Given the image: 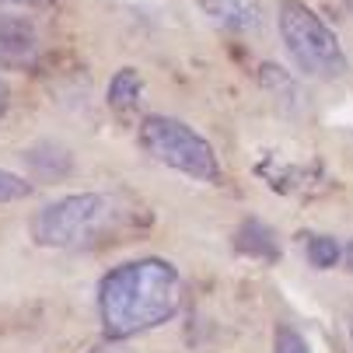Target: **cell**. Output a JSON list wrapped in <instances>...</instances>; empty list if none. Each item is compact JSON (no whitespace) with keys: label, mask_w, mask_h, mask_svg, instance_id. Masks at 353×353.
I'll list each match as a JSON object with an SVG mask.
<instances>
[{"label":"cell","mask_w":353,"mask_h":353,"mask_svg":"<svg viewBox=\"0 0 353 353\" xmlns=\"http://www.w3.org/2000/svg\"><path fill=\"white\" fill-rule=\"evenodd\" d=\"M234 245H238V252H245V256H252V259H266V263H276L280 259V241H276V234L263 224V221H241V228H238V234H234Z\"/></svg>","instance_id":"8"},{"label":"cell","mask_w":353,"mask_h":353,"mask_svg":"<svg viewBox=\"0 0 353 353\" xmlns=\"http://www.w3.org/2000/svg\"><path fill=\"white\" fill-rule=\"evenodd\" d=\"M305 252H308V263H312L315 270H332V266L343 259L339 241H336V238H325V234H312L308 245H305Z\"/></svg>","instance_id":"9"},{"label":"cell","mask_w":353,"mask_h":353,"mask_svg":"<svg viewBox=\"0 0 353 353\" xmlns=\"http://www.w3.org/2000/svg\"><path fill=\"white\" fill-rule=\"evenodd\" d=\"M273 353H312L308 339L301 336L294 325H276L273 332Z\"/></svg>","instance_id":"11"},{"label":"cell","mask_w":353,"mask_h":353,"mask_svg":"<svg viewBox=\"0 0 353 353\" xmlns=\"http://www.w3.org/2000/svg\"><path fill=\"white\" fill-rule=\"evenodd\" d=\"M350 336H353V315H350Z\"/></svg>","instance_id":"15"},{"label":"cell","mask_w":353,"mask_h":353,"mask_svg":"<svg viewBox=\"0 0 353 353\" xmlns=\"http://www.w3.org/2000/svg\"><path fill=\"white\" fill-rule=\"evenodd\" d=\"M42 60V35L28 18L0 14V67L35 70Z\"/></svg>","instance_id":"5"},{"label":"cell","mask_w":353,"mask_h":353,"mask_svg":"<svg viewBox=\"0 0 353 353\" xmlns=\"http://www.w3.org/2000/svg\"><path fill=\"white\" fill-rule=\"evenodd\" d=\"M140 98H143V77L133 70V67H123L119 74H112L109 81V91H105V102H109V112L116 119H133L137 109H140Z\"/></svg>","instance_id":"7"},{"label":"cell","mask_w":353,"mask_h":353,"mask_svg":"<svg viewBox=\"0 0 353 353\" xmlns=\"http://www.w3.org/2000/svg\"><path fill=\"white\" fill-rule=\"evenodd\" d=\"M32 192H35L32 179L0 168V207H4V203H21V199H28Z\"/></svg>","instance_id":"10"},{"label":"cell","mask_w":353,"mask_h":353,"mask_svg":"<svg viewBox=\"0 0 353 353\" xmlns=\"http://www.w3.org/2000/svg\"><path fill=\"white\" fill-rule=\"evenodd\" d=\"M346 266H350V270H353V241H350V245H346Z\"/></svg>","instance_id":"14"},{"label":"cell","mask_w":353,"mask_h":353,"mask_svg":"<svg viewBox=\"0 0 353 353\" xmlns=\"http://www.w3.org/2000/svg\"><path fill=\"white\" fill-rule=\"evenodd\" d=\"M276 32L280 42L287 49V57L294 60V67L308 77L319 81H336L346 74V53L339 35L325 25V18H319V11H312L301 0H283L276 8Z\"/></svg>","instance_id":"3"},{"label":"cell","mask_w":353,"mask_h":353,"mask_svg":"<svg viewBox=\"0 0 353 353\" xmlns=\"http://www.w3.org/2000/svg\"><path fill=\"white\" fill-rule=\"evenodd\" d=\"M119 210H116V199L105 192H70L60 196L53 203H46L28 231L32 241L39 248H84L94 245L112 224H116Z\"/></svg>","instance_id":"2"},{"label":"cell","mask_w":353,"mask_h":353,"mask_svg":"<svg viewBox=\"0 0 353 353\" xmlns=\"http://www.w3.org/2000/svg\"><path fill=\"white\" fill-rule=\"evenodd\" d=\"M199 11H203L217 28L238 32V35L259 32L263 18H266L259 0H199Z\"/></svg>","instance_id":"6"},{"label":"cell","mask_w":353,"mask_h":353,"mask_svg":"<svg viewBox=\"0 0 353 353\" xmlns=\"http://www.w3.org/2000/svg\"><path fill=\"white\" fill-rule=\"evenodd\" d=\"M8 105H11V88H8L4 77H0V119L8 116Z\"/></svg>","instance_id":"12"},{"label":"cell","mask_w":353,"mask_h":353,"mask_svg":"<svg viewBox=\"0 0 353 353\" xmlns=\"http://www.w3.org/2000/svg\"><path fill=\"white\" fill-rule=\"evenodd\" d=\"M0 4H21V8H53L57 0H0Z\"/></svg>","instance_id":"13"},{"label":"cell","mask_w":353,"mask_h":353,"mask_svg":"<svg viewBox=\"0 0 353 353\" xmlns=\"http://www.w3.org/2000/svg\"><path fill=\"white\" fill-rule=\"evenodd\" d=\"M137 143L143 147L147 158H154L158 165L185 179L221 182V161L210 140L175 116H143L137 126Z\"/></svg>","instance_id":"4"},{"label":"cell","mask_w":353,"mask_h":353,"mask_svg":"<svg viewBox=\"0 0 353 353\" xmlns=\"http://www.w3.org/2000/svg\"><path fill=\"white\" fill-rule=\"evenodd\" d=\"M182 276L168 259L143 256L109 270L98 283V319L109 339H133L175 319Z\"/></svg>","instance_id":"1"}]
</instances>
